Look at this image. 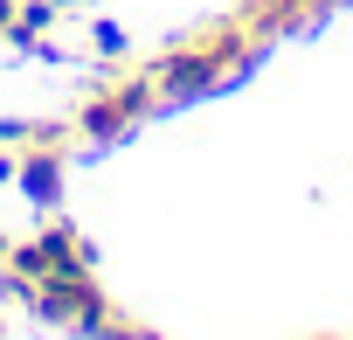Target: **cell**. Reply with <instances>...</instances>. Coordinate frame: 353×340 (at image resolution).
<instances>
[{"label": "cell", "mask_w": 353, "mask_h": 340, "mask_svg": "<svg viewBox=\"0 0 353 340\" xmlns=\"http://www.w3.org/2000/svg\"><path fill=\"white\" fill-rule=\"evenodd\" d=\"M236 63H250L243 28H229V35H215V42H194V49L159 56V63H152V84H159V91H173V97H201V91H215Z\"/></svg>", "instance_id": "1"}, {"label": "cell", "mask_w": 353, "mask_h": 340, "mask_svg": "<svg viewBox=\"0 0 353 340\" xmlns=\"http://www.w3.org/2000/svg\"><path fill=\"white\" fill-rule=\"evenodd\" d=\"M28 292H35V312H42V319H56V326H77V333H104V319H111L104 292L90 285V264H63V271L35 278Z\"/></svg>", "instance_id": "2"}, {"label": "cell", "mask_w": 353, "mask_h": 340, "mask_svg": "<svg viewBox=\"0 0 353 340\" xmlns=\"http://www.w3.org/2000/svg\"><path fill=\"white\" fill-rule=\"evenodd\" d=\"M152 104H159V84H152V77H125V84H111L104 97H90V104L77 111V132H83V139H118V132H132Z\"/></svg>", "instance_id": "3"}, {"label": "cell", "mask_w": 353, "mask_h": 340, "mask_svg": "<svg viewBox=\"0 0 353 340\" xmlns=\"http://www.w3.org/2000/svg\"><path fill=\"white\" fill-rule=\"evenodd\" d=\"M21 195H28V202H42V209L63 195V160L49 153V139H35V146L21 153Z\"/></svg>", "instance_id": "4"}, {"label": "cell", "mask_w": 353, "mask_h": 340, "mask_svg": "<svg viewBox=\"0 0 353 340\" xmlns=\"http://www.w3.org/2000/svg\"><path fill=\"white\" fill-rule=\"evenodd\" d=\"M63 8H56V0H21V8H14V21H8V42H21V49H35L42 35H49V21H56Z\"/></svg>", "instance_id": "5"}, {"label": "cell", "mask_w": 353, "mask_h": 340, "mask_svg": "<svg viewBox=\"0 0 353 340\" xmlns=\"http://www.w3.org/2000/svg\"><path fill=\"white\" fill-rule=\"evenodd\" d=\"M56 271V257H49V243L35 236V243H8V285H35V278H49Z\"/></svg>", "instance_id": "6"}, {"label": "cell", "mask_w": 353, "mask_h": 340, "mask_svg": "<svg viewBox=\"0 0 353 340\" xmlns=\"http://www.w3.org/2000/svg\"><path fill=\"white\" fill-rule=\"evenodd\" d=\"M42 243H49V257H56V271L63 264H90V243L70 229V223H56V229H42Z\"/></svg>", "instance_id": "7"}, {"label": "cell", "mask_w": 353, "mask_h": 340, "mask_svg": "<svg viewBox=\"0 0 353 340\" xmlns=\"http://www.w3.org/2000/svg\"><path fill=\"white\" fill-rule=\"evenodd\" d=\"M90 49H97V56H118V49H125V35H118L111 21H97V28H90Z\"/></svg>", "instance_id": "8"}, {"label": "cell", "mask_w": 353, "mask_h": 340, "mask_svg": "<svg viewBox=\"0 0 353 340\" xmlns=\"http://www.w3.org/2000/svg\"><path fill=\"white\" fill-rule=\"evenodd\" d=\"M14 8H21V0H0V35H8V21H14Z\"/></svg>", "instance_id": "9"}, {"label": "cell", "mask_w": 353, "mask_h": 340, "mask_svg": "<svg viewBox=\"0 0 353 340\" xmlns=\"http://www.w3.org/2000/svg\"><path fill=\"white\" fill-rule=\"evenodd\" d=\"M56 8H83V0H56Z\"/></svg>", "instance_id": "10"}, {"label": "cell", "mask_w": 353, "mask_h": 340, "mask_svg": "<svg viewBox=\"0 0 353 340\" xmlns=\"http://www.w3.org/2000/svg\"><path fill=\"white\" fill-rule=\"evenodd\" d=\"M0 264H8V243H0Z\"/></svg>", "instance_id": "11"}]
</instances>
